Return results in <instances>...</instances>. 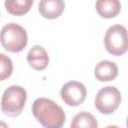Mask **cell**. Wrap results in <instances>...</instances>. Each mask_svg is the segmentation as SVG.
<instances>
[{
	"label": "cell",
	"instance_id": "4",
	"mask_svg": "<svg viewBox=\"0 0 128 128\" xmlns=\"http://www.w3.org/2000/svg\"><path fill=\"white\" fill-rule=\"evenodd\" d=\"M104 45L106 50L114 56L125 54L128 51L127 29L120 24L109 27L104 36Z\"/></svg>",
	"mask_w": 128,
	"mask_h": 128
},
{
	"label": "cell",
	"instance_id": "8",
	"mask_svg": "<svg viewBox=\"0 0 128 128\" xmlns=\"http://www.w3.org/2000/svg\"><path fill=\"white\" fill-rule=\"evenodd\" d=\"M64 0H40L38 10L46 19H56L64 12Z\"/></svg>",
	"mask_w": 128,
	"mask_h": 128
},
{
	"label": "cell",
	"instance_id": "2",
	"mask_svg": "<svg viewBox=\"0 0 128 128\" xmlns=\"http://www.w3.org/2000/svg\"><path fill=\"white\" fill-rule=\"evenodd\" d=\"M26 100V90L19 85H12L3 92L1 111L9 117H17L23 111Z\"/></svg>",
	"mask_w": 128,
	"mask_h": 128
},
{
	"label": "cell",
	"instance_id": "7",
	"mask_svg": "<svg viewBox=\"0 0 128 128\" xmlns=\"http://www.w3.org/2000/svg\"><path fill=\"white\" fill-rule=\"evenodd\" d=\"M28 64L37 71L44 70L49 63V56L45 48L40 45L33 46L27 54Z\"/></svg>",
	"mask_w": 128,
	"mask_h": 128
},
{
	"label": "cell",
	"instance_id": "1",
	"mask_svg": "<svg viewBox=\"0 0 128 128\" xmlns=\"http://www.w3.org/2000/svg\"><path fill=\"white\" fill-rule=\"evenodd\" d=\"M31 110L36 120L45 128H60L65 123L64 110L51 99L45 97L35 99Z\"/></svg>",
	"mask_w": 128,
	"mask_h": 128
},
{
	"label": "cell",
	"instance_id": "14",
	"mask_svg": "<svg viewBox=\"0 0 128 128\" xmlns=\"http://www.w3.org/2000/svg\"><path fill=\"white\" fill-rule=\"evenodd\" d=\"M126 126L128 127V118H127V121H126Z\"/></svg>",
	"mask_w": 128,
	"mask_h": 128
},
{
	"label": "cell",
	"instance_id": "10",
	"mask_svg": "<svg viewBox=\"0 0 128 128\" xmlns=\"http://www.w3.org/2000/svg\"><path fill=\"white\" fill-rule=\"evenodd\" d=\"M97 13L106 19L116 17L121 10L120 0H97L95 4Z\"/></svg>",
	"mask_w": 128,
	"mask_h": 128
},
{
	"label": "cell",
	"instance_id": "3",
	"mask_svg": "<svg viewBox=\"0 0 128 128\" xmlns=\"http://www.w3.org/2000/svg\"><path fill=\"white\" fill-rule=\"evenodd\" d=\"M28 43V37L25 29L16 23H8L1 29V45L12 53L21 52Z\"/></svg>",
	"mask_w": 128,
	"mask_h": 128
},
{
	"label": "cell",
	"instance_id": "12",
	"mask_svg": "<svg viewBox=\"0 0 128 128\" xmlns=\"http://www.w3.org/2000/svg\"><path fill=\"white\" fill-rule=\"evenodd\" d=\"M70 126L72 128H97L98 122L91 113L82 111L74 116Z\"/></svg>",
	"mask_w": 128,
	"mask_h": 128
},
{
	"label": "cell",
	"instance_id": "5",
	"mask_svg": "<svg viewBox=\"0 0 128 128\" xmlns=\"http://www.w3.org/2000/svg\"><path fill=\"white\" fill-rule=\"evenodd\" d=\"M120 103L121 93L115 86H106L101 88L95 97V107L104 115H109L115 112Z\"/></svg>",
	"mask_w": 128,
	"mask_h": 128
},
{
	"label": "cell",
	"instance_id": "13",
	"mask_svg": "<svg viewBox=\"0 0 128 128\" xmlns=\"http://www.w3.org/2000/svg\"><path fill=\"white\" fill-rule=\"evenodd\" d=\"M0 63H1V81L5 80L6 78H9L13 71V63L11 59L6 56L5 54H0Z\"/></svg>",
	"mask_w": 128,
	"mask_h": 128
},
{
	"label": "cell",
	"instance_id": "11",
	"mask_svg": "<svg viewBox=\"0 0 128 128\" xmlns=\"http://www.w3.org/2000/svg\"><path fill=\"white\" fill-rule=\"evenodd\" d=\"M34 0H5V8L8 13L15 16H22L29 12Z\"/></svg>",
	"mask_w": 128,
	"mask_h": 128
},
{
	"label": "cell",
	"instance_id": "9",
	"mask_svg": "<svg viewBox=\"0 0 128 128\" xmlns=\"http://www.w3.org/2000/svg\"><path fill=\"white\" fill-rule=\"evenodd\" d=\"M94 76L100 82L112 81L118 76V67L109 60L100 61L94 68Z\"/></svg>",
	"mask_w": 128,
	"mask_h": 128
},
{
	"label": "cell",
	"instance_id": "6",
	"mask_svg": "<svg viewBox=\"0 0 128 128\" xmlns=\"http://www.w3.org/2000/svg\"><path fill=\"white\" fill-rule=\"evenodd\" d=\"M62 100L68 106L76 107L84 102L87 95V90L84 84L77 81H69L65 83L60 91Z\"/></svg>",
	"mask_w": 128,
	"mask_h": 128
}]
</instances>
